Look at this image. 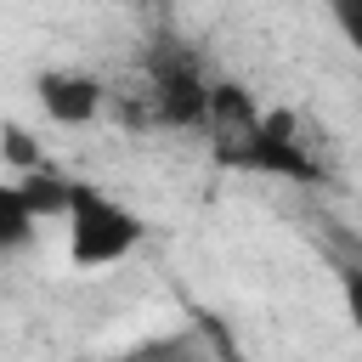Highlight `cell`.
<instances>
[{"instance_id":"obj_4","label":"cell","mask_w":362,"mask_h":362,"mask_svg":"<svg viewBox=\"0 0 362 362\" xmlns=\"http://www.w3.org/2000/svg\"><path fill=\"white\" fill-rule=\"evenodd\" d=\"M34 102L51 124L62 130H79V124H96L107 113V85L85 68H45L34 79Z\"/></svg>"},{"instance_id":"obj_8","label":"cell","mask_w":362,"mask_h":362,"mask_svg":"<svg viewBox=\"0 0 362 362\" xmlns=\"http://www.w3.org/2000/svg\"><path fill=\"white\" fill-rule=\"evenodd\" d=\"M221 362H249V356H238L232 345H221Z\"/></svg>"},{"instance_id":"obj_3","label":"cell","mask_w":362,"mask_h":362,"mask_svg":"<svg viewBox=\"0 0 362 362\" xmlns=\"http://www.w3.org/2000/svg\"><path fill=\"white\" fill-rule=\"evenodd\" d=\"M147 96H153L158 124H198V119H204L209 79L198 74V62H192L187 51H158V57L147 62Z\"/></svg>"},{"instance_id":"obj_6","label":"cell","mask_w":362,"mask_h":362,"mask_svg":"<svg viewBox=\"0 0 362 362\" xmlns=\"http://www.w3.org/2000/svg\"><path fill=\"white\" fill-rule=\"evenodd\" d=\"M34 232H40V215L23 204L17 181H11V175H0V255L28 249V243H34Z\"/></svg>"},{"instance_id":"obj_2","label":"cell","mask_w":362,"mask_h":362,"mask_svg":"<svg viewBox=\"0 0 362 362\" xmlns=\"http://www.w3.org/2000/svg\"><path fill=\"white\" fill-rule=\"evenodd\" d=\"M232 170H255V175H283V181H311L317 175V153H311V136L300 124L294 107H260L243 153Z\"/></svg>"},{"instance_id":"obj_1","label":"cell","mask_w":362,"mask_h":362,"mask_svg":"<svg viewBox=\"0 0 362 362\" xmlns=\"http://www.w3.org/2000/svg\"><path fill=\"white\" fill-rule=\"evenodd\" d=\"M62 232H68V266L74 272H102L119 266L141 249V215L130 204H119L107 187L68 175V204H62Z\"/></svg>"},{"instance_id":"obj_7","label":"cell","mask_w":362,"mask_h":362,"mask_svg":"<svg viewBox=\"0 0 362 362\" xmlns=\"http://www.w3.org/2000/svg\"><path fill=\"white\" fill-rule=\"evenodd\" d=\"M0 158H6V175H23V170H40V164H45V147L34 141L28 124L6 119V124H0Z\"/></svg>"},{"instance_id":"obj_5","label":"cell","mask_w":362,"mask_h":362,"mask_svg":"<svg viewBox=\"0 0 362 362\" xmlns=\"http://www.w3.org/2000/svg\"><path fill=\"white\" fill-rule=\"evenodd\" d=\"M255 119H260V102H255L238 79H209V96H204V119H198V124L209 130L215 158L238 164V153H243V141H249Z\"/></svg>"}]
</instances>
